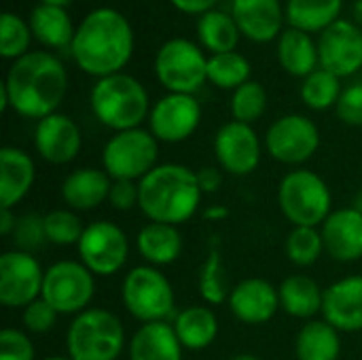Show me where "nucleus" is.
I'll use <instances>...</instances> for the list:
<instances>
[{"label":"nucleus","mask_w":362,"mask_h":360,"mask_svg":"<svg viewBox=\"0 0 362 360\" xmlns=\"http://www.w3.org/2000/svg\"><path fill=\"white\" fill-rule=\"evenodd\" d=\"M121 299L132 318L142 325L168 323L176 310L174 286L159 267L136 265L132 267L121 284Z\"/></svg>","instance_id":"7"},{"label":"nucleus","mask_w":362,"mask_h":360,"mask_svg":"<svg viewBox=\"0 0 362 360\" xmlns=\"http://www.w3.org/2000/svg\"><path fill=\"white\" fill-rule=\"evenodd\" d=\"M227 303L240 323L265 325L280 310V293L263 278H246L231 289Z\"/></svg>","instance_id":"18"},{"label":"nucleus","mask_w":362,"mask_h":360,"mask_svg":"<svg viewBox=\"0 0 362 360\" xmlns=\"http://www.w3.org/2000/svg\"><path fill=\"white\" fill-rule=\"evenodd\" d=\"M32 40L30 23H25L15 13H4L0 19V55L4 59H19L23 57Z\"/></svg>","instance_id":"39"},{"label":"nucleus","mask_w":362,"mask_h":360,"mask_svg":"<svg viewBox=\"0 0 362 360\" xmlns=\"http://www.w3.org/2000/svg\"><path fill=\"white\" fill-rule=\"evenodd\" d=\"M155 74L168 93L193 95L208 83V57L199 45L187 38H170L157 51Z\"/></svg>","instance_id":"9"},{"label":"nucleus","mask_w":362,"mask_h":360,"mask_svg":"<svg viewBox=\"0 0 362 360\" xmlns=\"http://www.w3.org/2000/svg\"><path fill=\"white\" fill-rule=\"evenodd\" d=\"M320 68L335 76H352L362 68V30L350 19H337L318 40Z\"/></svg>","instance_id":"16"},{"label":"nucleus","mask_w":362,"mask_h":360,"mask_svg":"<svg viewBox=\"0 0 362 360\" xmlns=\"http://www.w3.org/2000/svg\"><path fill=\"white\" fill-rule=\"evenodd\" d=\"M250 62L238 51L208 57V83L218 89L235 91L238 87L250 81Z\"/></svg>","instance_id":"33"},{"label":"nucleus","mask_w":362,"mask_h":360,"mask_svg":"<svg viewBox=\"0 0 362 360\" xmlns=\"http://www.w3.org/2000/svg\"><path fill=\"white\" fill-rule=\"evenodd\" d=\"M112 178L100 168H78L62 182V202L74 212H89L108 202Z\"/></svg>","instance_id":"22"},{"label":"nucleus","mask_w":362,"mask_h":360,"mask_svg":"<svg viewBox=\"0 0 362 360\" xmlns=\"http://www.w3.org/2000/svg\"><path fill=\"white\" fill-rule=\"evenodd\" d=\"M231 15L240 32L252 42H272L286 19L280 0H233Z\"/></svg>","instance_id":"21"},{"label":"nucleus","mask_w":362,"mask_h":360,"mask_svg":"<svg viewBox=\"0 0 362 360\" xmlns=\"http://www.w3.org/2000/svg\"><path fill=\"white\" fill-rule=\"evenodd\" d=\"M93 117L108 129H136L151 115V102L144 85L132 74L117 72L98 79L89 95Z\"/></svg>","instance_id":"4"},{"label":"nucleus","mask_w":362,"mask_h":360,"mask_svg":"<svg viewBox=\"0 0 362 360\" xmlns=\"http://www.w3.org/2000/svg\"><path fill=\"white\" fill-rule=\"evenodd\" d=\"M322 320L339 333L362 331V276H348L325 289Z\"/></svg>","instance_id":"20"},{"label":"nucleus","mask_w":362,"mask_h":360,"mask_svg":"<svg viewBox=\"0 0 362 360\" xmlns=\"http://www.w3.org/2000/svg\"><path fill=\"white\" fill-rule=\"evenodd\" d=\"M286 257L297 267H312L325 252V240L318 227H293L284 242Z\"/></svg>","instance_id":"36"},{"label":"nucleus","mask_w":362,"mask_h":360,"mask_svg":"<svg viewBox=\"0 0 362 360\" xmlns=\"http://www.w3.org/2000/svg\"><path fill=\"white\" fill-rule=\"evenodd\" d=\"M172 327L182 348L191 352L210 348L218 337V318L206 306H189L180 310L174 316Z\"/></svg>","instance_id":"27"},{"label":"nucleus","mask_w":362,"mask_h":360,"mask_svg":"<svg viewBox=\"0 0 362 360\" xmlns=\"http://www.w3.org/2000/svg\"><path fill=\"white\" fill-rule=\"evenodd\" d=\"M42 360H72L70 356H47V359Z\"/></svg>","instance_id":"53"},{"label":"nucleus","mask_w":362,"mask_h":360,"mask_svg":"<svg viewBox=\"0 0 362 360\" xmlns=\"http://www.w3.org/2000/svg\"><path fill=\"white\" fill-rule=\"evenodd\" d=\"M352 13H354L356 21H361L362 23V0H356V2L352 4Z\"/></svg>","instance_id":"51"},{"label":"nucleus","mask_w":362,"mask_h":360,"mask_svg":"<svg viewBox=\"0 0 362 360\" xmlns=\"http://www.w3.org/2000/svg\"><path fill=\"white\" fill-rule=\"evenodd\" d=\"M178 11L187 13V15H204L208 11H214V6L218 4V0H170Z\"/></svg>","instance_id":"46"},{"label":"nucleus","mask_w":362,"mask_h":360,"mask_svg":"<svg viewBox=\"0 0 362 360\" xmlns=\"http://www.w3.org/2000/svg\"><path fill=\"white\" fill-rule=\"evenodd\" d=\"M337 117L346 123V125H362V83H354L350 87H346L339 95V102L335 106Z\"/></svg>","instance_id":"43"},{"label":"nucleus","mask_w":362,"mask_h":360,"mask_svg":"<svg viewBox=\"0 0 362 360\" xmlns=\"http://www.w3.org/2000/svg\"><path fill=\"white\" fill-rule=\"evenodd\" d=\"M140 212L148 223L182 225L202 206V189L195 170L180 163H159L140 182Z\"/></svg>","instance_id":"3"},{"label":"nucleus","mask_w":362,"mask_h":360,"mask_svg":"<svg viewBox=\"0 0 362 360\" xmlns=\"http://www.w3.org/2000/svg\"><path fill=\"white\" fill-rule=\"evenodd\" d=\"M66 91V66L47 51H30L11 64L0 87V106L2 110H15L19 117L40 121L57 112Z\"/></svg>","instance_id":"1"},{"label":"nucleus","mask_w":362,"mask_h":360,"mask_svg":"<svg viewBox=\"0 0 362 360\" xmlns=\"http://www.w3.org/2000/svg\"><path fill=\"white\" fill-rule=\"evenodd\" d=\"M240 28L233 19V15L223 11H208L197 21V38L199 45L210 51L212 55L235 51L240 42Z\"/></svg>","instance_id":"32"},{"label":"nucleus","mask_w":362,"mask_h":360,"mask_svg":"<svg viewBox=\"0 0 362 360\" xmlns=\"http://www.w3.org/2000/svg\"><path fill=\"white\" fill-rule=\"evenodd\" d=\"M195 174H197V182H199V189H202L204 195L216 193L221 189V185H223V170L221 168L208 166V168L195 170Z\"/></svg>","instance_id":"45"},{"label":"nucleus","mask_w":362,"mask_h":360,"mask_svg":"<svg viewBox=\"0 0 362 360\" xmlns=\"http://www.w3.org/2000/svg\"><path fill=\"white\" fill-rule=\"evenodd\" d=\"M136 248L146 265L163 267L178 261L185 242L178 227L165 223H146L136 236Z\"/></svg>","instance_id":"25"},{"label":"nucleus","mask_w":362,"mask_h":360,"mask_svg":"<svg viewBox=\"0 0 362 360\" xmlns=\"http://www.w3.org/2000/svg\"><path fill=\"white\" fill-rule=\"evenodd\" d=\"M214 157L223 172L231 176H248L261 163L263 144L252 125L229 121L214 136Z\"/></svg>","instance_id":"15"},{"label":"nucleus","mask_w":362,"mask_h":360,"mask_svg":"<svg viewBox=\"0 0 362 360\" xmlns=\"http://www.w3.org/2000/svg\"><path fill=\"white\" fill-rule=\"evenodd\" d=\"M15 225H17V216L13 214V210L0 208V236H4V238L13 236Z\"/></svg>","instance_id":"47"},{"label":"nucleus","mask_w":362,"mask_h":360,"mask_svg":"<svg viewBox=\"0 0 362 360\" xmlns=\"http://www.w3.org/2000/svg\"><path fill=\"white\" fill-rule=\"evenodd\" d=\"M341 337L327 320H308L295 339L297 360H339Z\"/></svg>","instance_id":"30"},{"label":"nucleus","mask_w":362,"mask_h":360,"mask_svg":"<svg viewBox=\"0 0 362 360\" xmlns=\"http://www.w3.org/2000/svg\"><path fill=\"white\" fill-rule=\"evenodd\" d=\"M45 269L32 252L8 250L0 257V303L4 308H28L42 295Z\"/></svg>","instance_id":"13"},{"label":"nucleus","mask_w":362,"mask_h":360,"mask_svg":"<svg viewBox=\"0 0 362 360\" xmlns=\"http://www.w3.org/2000/svg\"><path fill=\"white\" fill-rule=\"evenodd\" d=\"M354 208H356L358 212H362V193L356 195V199H354Z\"/></svg>","instance_id":"52"},{"label":"nucleus","mask_w":362,"mask_h":360,"mask_svg":"<svg viewBox=\"0 0 362 360\" xmlns=\"http://www.w3.org/2000/svg\"><path fill=\"white\" fill-rule=\"evenodd\" d=\"M42 219H45L47 242H51L55 246H78L87 225H83L81 216L74 210L55 208V210L42 214Z\"/></svg>","instance_id":"37"},{"label":"nucleus","mask_w":362,"mask_h":360,"mask_svg":"<svg viewBox=\"0 0 362 360\" xmlns=\"http://www.w3.org/2000/svg\"><path fill=\"white\" fill-rule=\"evenodd\" d=\"M72 0H40V4H49V6H59V8H66Z\"/></svg>","instance_id":"49"},{"label":"nucleus","mask_w":362,"mask_h":360,"mask_svg":"<svg viewBox=\"0 0 362 360\" xmlns=\"http://www.w3.org/2000/svg\"><path fill=\"white\" fill-rule=\"evenodd\" d=\"M34 180V159L17 146H4L0 151V208L13 210L30 193Z\"/></svg>","instance_id":"23"},{"label":"nucleus","mask_w":362,"mask_h":360,"mask_svg":"<svg viewBox=\"0 0 362 360\" xmlns=\"http://www.w3.org/2000/svg\"><path fill=\"white\" fill-rule=\"evenodd\" d=\"M278 62L284 72L305 79L314 70H318V45L308 32L288 28L280 34L278 40Z\"/></svg>","instance_id":"28"},{"label":"nucleus","mask_w":362,"mask_h":360,"mask_svg":"<svg viewBox=\"0 0 362 360\" xmlns=\"http://www.w3.org/2000/svg\"><path fill=\"white\" fill-rule=\"evenodd\" d=\"M278 293H280V310H284L293 318L312 320L316 314L322 312L325 291L314 278L305 274H293L284 278L282 284L278 286Z\"/></svg>","instance_id":"26"},{"label":"nucleus","mask_w":362,"mask_h":360,"mask_svg":"<svg viewBox=\"0 0 362 360\" xmlns=\"http://www.w3.org/2000/svg\"><path fill=\"white\" fill-rule=\"evenodd\" d=\"M159 140L142 127L117 132L102 151V170L112 180L140 182L159 163Z\"/></svg>","instance_id":"8"},{"label":"nucleus","mask_w":362,"mask_h":360,"mask_svg":"<svg viewBox=\"0 0 362 360\" xmlns=\"http://www.w3.org/2000/svg\"><path fill=\"white\" fill-rule=\"evenodd\" d=\"M78 261L100 278L119 274L129 257V240L125 231L112 221L89 223L76 246Z\"/></svg>","instance_id":"11"},{"label":"nucleus","mask_w":362,"mask_h":360,"mask_svg":"<svg viewBox=\"0 0 362 360\" xmlns=\"http://www.w3.org/2000/svg\"><path fill=\"white\" fill-rule=\"evenodd\" d=\"M325 252L339 263L362 259V212L354 206L333 210L320 227Z\"/></svg>","instance_id":"19"},{"label":"nucleus","mask_w":362,"mask_h":360,"mask_svg":"<svg viewBox=\"0 0 362 360\" xmlns=\"http://www.w3.org/2000/svg\"><path fill=\"white\" fill-rule=\"evenodd\" d=\"M70 53L76 66L91 76L117 74L134 55V30L119 11L110 6L93 8L78 23Z\"/></svg>","instance_id":"2"},{"label":"nucleus","mask_w":362,"mask_h":360,"mask_svg":"<svg viewBox=\"0 0 362 360\" xmlns=\"http://www.w3.org/2000/svg\"><path fill=\"white\" fill-rule=\"evenodd\" d=\"M344 0H288L286 21L291 28L301 32H325L333 25L341 13Z\"/></svg>","instance_id":"31"},{"label":"nucleus","mask_w":362,"mask_h":360,"mask_svg":"<svg viewBox=\"0 0 362 360\" xmlns=\"http://www.w3.org/2000/svg\"><path fill=\"white\" fill-rule=\"evenodd\" d=\"M231 289L229 286V280H227V272H225V263H223V255L221 250L214 246L202 269H199V278H197V291L202 295V299L208 303V306H221L223 301L229 299L231 295Z\"/></svg>","instance_id":"34"},{"label":"nucleus","mask_w":362,"mask_h":360,"mask_svg":"<svg viewBox=\"0 0 362 360\" xmlns=\"http://www.w3.org/2000/svg\"><path fill=\"white\" fill-rule=\"evenodd\" d=\"M229 216V208L227 206H208L204 210V219L212 221V223H221Z\"/></svg>","instance_id":"48"},{"label":"nucleus","mask_w":362,"mask_h":360,"mask_svg":"<svg viewBox=\"0 0 362 360\" xmlns=\"http://www.w3.org/2000/svg\"><path fill=\"white\" fill-rule=\"evenodd\" d=\"M202 123V104L189 93H168L157 100L148 115V132L165 144L185 142Z\"/></svg>","instance_id":"14"},{"label":"nucleus","mask_w":362,"mask_h":360,"mask_svg":"<svg viewBox=\"0 0 362 360\" xmlns=\"http://www.w3.org/2000/svg\"><path fill=\"white\" fill-rule=\"evenodd\" d=\"M229 360H263V359H261V356H257V354H250V352H242V354L231 356Z\"/></svg>","instance_id":"50"},{"label":"nucleus","mask_w":362,"mask_h":360,"mask_svg":"<svg viewBox=\"0 0 362 360\" xmlns=\"http://www.w3.org/2000/svg\"><path fill=\"white\" fill-rule=\"evenodd\" d=\"M95 295V276L81 261H57L45 269L42 295L59 316H78Z\"/></svg>","instance_id":"10"},{"label":"nucleus","mask_w":362,"mask_h":360,"mask_svg":"<svg viewBox=\"0 0 362 360\" xmlns=\"http://www.w3.org/2000/svg\"><path fill=\"white\" fill-rule=\"evenodd\" d=\"M278 206L293 227H322L333 212V195L320 174L297 168L282 176Z\"/></svg>","instance_id":"6"},{"label":"nucleus","mask_w":362,"mask_h":360,"mask_svg":"<svg viewBox=\"0 0 362 360\" xmlns=\"http://www.w3.org/2000/svg\"><path fill=\"white\" fill-rule=\"evenodd\" d=\"M57 312L45 301V299H36L32 301L28 308H23V327L28 333H34V335H42L47 331H51L57 323Z\"/></svg>","instance_id":"42"},{"label":"nucleus","mask_w":362,"mask_h":360,"mask_svg":"<svg viewBox=\"0 0 362 360\" xmlns=\"http://www.w3.org/2000/svg\"><path fill=\"white\" fill-rule=\"evenodd\" d=\"M28 23H30L32 36L49 49L70 47L74 32H76L68 11L59 8V6H49V4L34 6Z\"/></svg>","instance_id":"29"},{"label":"nucleus","mask_w":362,"mask_h":360,"mask_svg":"<svg viewBox=\"0 0 362 360\" xmlns=\"http://www.w3.org/2000/svg\"><path fill=\"white\" fill-rule=\"evenodd\" d=\"M182 344L170 323L140 325L127 342L129 360H182Z\"/></svg>","instance_id":"24"},{"label":"nucleus","mask_w":362,"mask_h":360,"mask_svg":"<svg viewBox=\"0 0 362 360\" xmlns=\"http://www.w3.org/2000/svg\"><path fill=\"white\" fill-rule=\"evenodd\" d=\"M66 350L72 360H117L125 350L123 323L110 310L89 308L68 325Z\"/></svg>","instance_id":"5"},{"label":"nucleus","mask_w":362,"mask_h":360,"mask_svg":"<svg viewBox=\"0 0 362 360\" xmlns=\"http://www.w3.org/2000/svg\"><path fill=\"white\" fill-rule=\"evenodd\" d=\"M341 91L344 89H341L339 76H335L333 72L325 68H318L310 76L303 79L301 100L312 110H327L331 106H337Z\"/></svg>","instance_id":"35"},{"label":"nucleus","mask_w":362,"mask_h":360,"mask_svg":"<svg viewBox=\"0 0 362 360\" xmlns=\"http://www.w3.org/2000/svg\"><path fill=\"white\" fill-rule=\"evenodd\" d=\"M263 146L278 163L301 166L318 153L320 129L305 115H284L269 125Z\"/></svg>","instance_id":"12"},{"label":"nucleus","mask_w":362,"mask_h":360,"mask_svg":"<svg viewBox=\"0 0 362 360\" xmlns=\"http://www.w3.org/2000/svg\"><path fill=\"white\" fill-rule=\"evenodd\" d=\"M11 238L15 242V250H23V252L38 250L47 242L45 219L40 214H32V212L17 216V225H15V231Z\"/></svg>","instance_id":"40"},{"label":"nucleus","mask_w":362,"mask_h":360,"mask_svg":"<svg viewBox=\"0 0 362 360\" xmlns=\"http://www.w3.org/2000/svg\"><path fill=\"white\" fill-rule=\"evenodd\" d=\"M108 204L117 212H129V210L138 208V204H140L138 182H134V180H112L110 193H108Z\"/></svg>","instance_id":"44"},{"label":"nucleus","mask_w":362,"mask_h":360,"mask_svg":"<svg viewBox=\"0 0 362 360\" xmlns=\"http://www.w3.org/2000/svg\"><path fill=\"white\" fill-rule=\"evenodd\" d=\"M83 136L78 125L62 112H53L36 123L34 149L51 166H66L81 153Z\"/></svg>","instance_id":"17"},{"label":"nucleus","mask_w":362,"mask_h":360,"mask_svg":"<svg viewBox=\"0 0 362 360\" xmlns=\"http://www.w3.org/2000/svg\"><path fill=\"white\" fill-rule=\"evenodd\" d=\"M0 360H36V348L28 333L6 327L0 331Z\"/></svg>","instance_id":"41"},{"label":"nucleus","mask_w":362,"mask_h":360,"mask_svg":"<svg viewBox=\"0 0 362 360\" xmlns=\"http://www.w3.org/2000/svg\"><path fill=\"white\" fill-rule=\"evenodd\" d=\"M231 117L233 121L252 125L267 110V91L261 83L248 81L231 93Z\"/></svg>","instance_id":"38"}]
</instances>
